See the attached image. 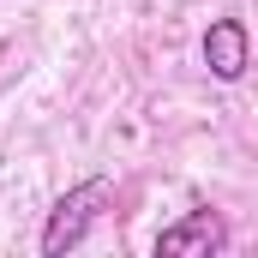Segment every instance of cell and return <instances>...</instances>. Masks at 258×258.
Listing matches in <instances>:
<instances>
[{"instance_id":"obj_1","label":"cell","mask_w":258,"mask_h":258,"mask_svg":"<svg viewBox=\"0 0 258 258\" xmlns=\"http://www.w3.org/2000/svg\"><path fill=\"white\" fill-rule=\"evenodd\" d=\"M108 204V180L96 174V180H78L72 192L48 210V228H42V252L48 258H60V252H72L84 234H90V222H96V210Z\"/></svg>"},{"instance_id":"obj_2","label":"cell","mask_w":258,"mask_h":258,"mask_svg":"<svg viewBox=\"0 0 258 258\" xmlns=\"http://www.w3.org/2000/svg\"><path fill=\"white\" fill-rule=\"evenodd\" d=\"M222 240H228L222 216H216V210H192V216H180V222H168V228L156 234V252H168V258H210V252H222Z\"/></svg>"},{"instance_id":"obj_3","label":"cell","mask_w":258,"mask_h":258,"mask_svg":"<svg viewBox=\"0 0 258 258\" xmlns=\"http://www.w3.org/2000/svg\"><path fill=\"white\" fill-rule=\"evenodd\" d=\"M246 54H252V42H246V24L240 18H216L204 30V66H210V78L234 84L246 72Z\"/></svg>"}]
</instances>
